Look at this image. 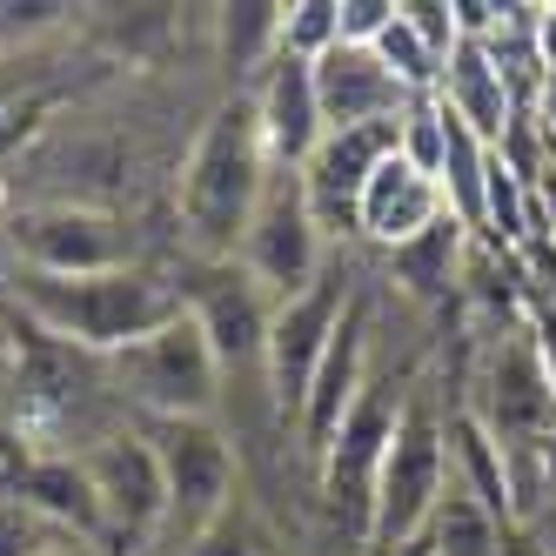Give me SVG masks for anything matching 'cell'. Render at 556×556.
Listing matches in <instances>:
<instances>
[{"instance_id": "cell-1", "label": "cell", "mask_w": 556, "mask_h": 556, "mask_svg": "<svg viewBox=\"0 0 556 556\" xmlns=\"http://www.w3.org/2000/svg\"><path fill=\"white\" fill-rule=\"evenodd\" d=\"M0 308L21 315L41 342H54L67 355H88V363H108V355L135 349L162 323H175L188 302H181V282L135 262V268H114V275H27V268H8L0 275Z\"/></svg>"}, {"instance_id": "cell-2", "label": "cell", "mask_w": 556, "mask_h": 556, "mask_svg": "<svg viewBox=\"0 0 556 556\" xmlns=\"http://www.w3.org/2000/svg\"><path fill=\"white\" fill-rule=\"evenodd\" d=\"M268 148L249 94H228L208 108V122L194 128L181 175H175V222L194 262H235L242 235L255 222V202L268 188Z\"/></svg>"}, {"instance_id": "cell-3", "label": "cell", "mask_w": 556, "mask_h": 556, "mask_svg": "<svg viewBox=\"0 0 556 556\" xmlns=\"http://www.w3.org/2000/svg\"><path fill=\"white\" fill-rule=\"evenodd\" d=\"M108 376V389L128 403L135 422H181V416H215L222 409V363L202 336V323L181 308L175 323H162L154 336H141L135 349L94 363Z\"/></svg>"}, {"instance_id": "cell-4", "label": "cell", "mask_w": 556, "mask_h": 556, "mask_svg": "<svg viewBox=\"0 0 556 556\" xmlns=\"http://www.w3.org/2000/svg\"><path fill=\"white\" fill-rule=\"evenodd\" d=\"M416 382H395V376H369L363 395L349 403L336 443L315 463V496H323V516L329 530L349 536V549H369V516H376V476H382V456L395 443V422H403V403H409Z\"/></svg>"}, {"instance_id": "cell-5", "label": "cell", "mask_w": 556, "mask_h": 556, "mask_svg": "<svg viewBox=\"0 0 556 556\" xmlns=\"http://www.w3.org/2000/svg\"><path fill=\"white\" fill-rule=\"evenodd\" d=\"M443 490H450V409H443V395H435L429 382H416L409 403H403V422H395V443L382 456V476H376L369 549L422 536L429 509L443 503Z\"/></svg>"}, {"instance_id": "cell-6", "label": "cell", "mask_w": 556, "mask_h": 556, "mask_svg": "<svg viewBox=\"0 0 556 556\" xmlns=\"http://www.w3.org/2000/svg\"><path fill=\"white\" fill-rule=\"evenodd\" d=\"M0 249H8V268L27 275H114L141 262V235L122 208L101 202H27L8 208Z\"/></svg>"}, {"instance_id": "cell-7", "label": "cell", "mask_w": 556, "mask_h": 556, "mask_svg": "<svg viewBox=\"0 0 556 556\" xmlns=\"http://www.w3.org/2000/svg\"><path fill=\"white\" fill-rule=\"evenodd\" d=\"M154 463H162V490H168V530L162 556L188 543L194 530H208L215 516L242 496V450L222 429V416H181V422H141Z\"/></svg>"}, {"instance_id": "cell-8", "label": "cell", "mask_w": 556, "mask_h": 556, "mask_svg": "<svg viewBox=\"0 0 556 556\" xmlns=\"http://www.w3.org/2000/svg\"><path fill=\"white\" fill-rule=\"evenodd\" d=\"M188 315L202 323L215 363H222V389L235 395H255V403L275 416L268 403V323H275V302L255 289V275L242 262H194L188 282H181ZM222 395V403H228Z\"/></svg>"}, {"instance_id": "cell-9", "label": "cell", "mask_w": 556, "mask_h": 556, "mask_svg": "<svg viewBox=\"0 0 556 556\" xmlns=\"http://www.w3.org/2000/svg\"><path fill=\"white\" fill-rule=\"evenodd\" d=\"M235 262L255 275V289L275 308L323 282V268L336 255H329V235L315 228V215H308L302 168H268V188H262V202H255V222H249L242 255H235Z\"/></svg>"}, {"instance_id": "cell-10", "label": "cell", "mask_w": 556, "mask_h": 556, "mask_svg": "<svg viewBox=\"0 0 556 556\" xmlns=\"http://www.w3.org/2000/svg\"><path fill=\"white\" fill-rule=\"evenodd\" d=\"M81 469L101 509V549L108 543H135V549H162L168 530V490H162V463H154L141 422H122L81 443Z\"/></svg>"}, {"instance_id": "cell-11", "label": "cell", "mask_w": 556, "mask_h": 556, "mask_svg": "<svg viewBox=\"0 0 556 556\" xmlns=\"http://www.w3.org/2000/svg\"><path fill=\"white\" fill-rule=\"evenodd\" d=\"M355 295L363 289L349 282V268L329 262L323 282L275 308V323H268V403H275L282 435L295 429V416L308 403V382H315V369H323V355H329V342L342 329V315L355 308Z\"/></svg>"}, {"instance_id": "cell-12", "label": "cell", "mask_w": 556, "mask_h": 556, "mask_svg": "<svg viewBox=\"0 0 556 556\" xmlns=\"http://www.w3.org/2000/svg\"><path fill=\"white\" fill-rule=\"evenodd\" d=\"M469 416L483 422L496 443L516 456V450H536L549 422H556V382L543 369V349L523 329H496V342L483 349V369H476V389H469Z\"/></svg>"}, {"instance_id": "cell-13", "label": "cell", "mask_w": 556, "mask_h": 556, "mask_svg": "<svg viewBox=\"0 0 556 556\" xmlns=\"http://www.w3.org/2000/svg\"><path fill=\"white\" fill-rule=\"evenodd\" d=\"M395 154V128H349L329 135L323 148L308 154L302 168V194H308V215L329 242H355V208H363V188L369 175Z\"/></svg>"}, {"instance_id": "cell-14", "label": "cell", "mask_w": 556, "mask_h": 556, "mask_svg": "<svg viewBox=\"0 0 556 556\" xmlns=\"http://www.w3.org/2000/svg\"><path fill=\"white\" fill-rule=\"evenodd\" d=\"M308 67H315V101H323L329 135H349V128H395V122L409 114V101H422V94H409V88L382 67L376 48L336 41L323 61H308Z\"/></svg>"}, {"instance_id": "cell-15", "label": "cell", "mask_w": 556, "mask_h": 556, "mask_svg": "<svg viewBox=\"0 0 556 556\" xmlns=\"http://www.w3.org/2000/svg\"><path fill=\"white\" fill-rule=\"evenodd\" d=\"M363 382H369V302L355 295V308L342 315V329H336V342L323 355V369H315V382H308V403H302V416L289 429V443L308 456V469L323 463V450L336 443V429H342L349 403L363 395Z\"/></svg>"}, {"instance_id": "cell-16", "label": "cell", "mask_w": 556, "mask_h": 556, "mask_svg": "<svg viewBox=\"0 0 556 556\" xmlns=\"http://www.w3.org/2000/svg\"><path fill=\"white\" fill-rule=\"evenodd\" d=\"M249 101H255L268 162H275V168H308V154L329 141L323 101H315V67L295 61V54H275L268 74L249 88Z\"/></svg>"}, {"instance_id": "cell-17", "label": "cell", "mask_w": 556, "mask_h": 556, "mask_svg": "<svg viewBox=\"0 0 556 556\" xmlns=\"http://www.w3.org/2000/svg\"><path fill=\"white\" fill-rule=\"evenodd\" d=\"M435 101H443L469 135H483L490 148H503V135L516 128V114L536 108L523 88H516V74L496 61V48L483 41H463L450 61H443V81H435Z\"/></svg>"}, {"instance_id": "cell-18", "label": "cell", "mask_w": 556, "mask_h": 556, "mask_svg": "<svg viewBox=\"0 0 556 556\" xmlns=\"http://www.w3.org/2000/svg\"><path fill=\"white\" fill-rule=\"evenodd\" d=\"M0 490L21 496L41 523H54L61 536H81V543H101V509H94V490H88V469H81V450H34L21 463L0 469Z\"/></svg>"}, {"instance_id": "cell-19", "label": "cell", "mask_w": 556, "mask_h": 556, "mask_svg": "<svg viewBox=\"0 0 556 556\" xmlns=\"http://www.w3.org/2000/svg\"><path fill=\"white\" fill-rule=\"evenodd\" d=\"M443 215H450L443 188H435L422 168H409L403 154H389V162L369 175V188H363V208H355V242L395 255L403 242H416V235L435 228Z\"/></svg>"}, {"instance_id": "cell-20", "label": "cell", "mask_w": 556, "mask_h": 556, "mask_svg": "<svg viewBox=\"0 0 556 556\" xmlns=\"http://www.w3.org/2000/svg\"><path fill=\"white\" fill-rule=\"evenodd\" d=\"M469 242H476V235L456 215H443L435 228H422L416 242H403L395 255H382V268H389V282L403 289V295H416V302H450L463 289Z\"/></svg>"}, {"instance_id": "cell-21", "label": "cell", "mask_w": 556, "mask_h": 556, "mask_svg": "<svg viewBox=\"0 0 556 556\" xmlns=\"http://www.w3.org/2000/svg\"><path fill=\"white\" fill-rule=\"evenodd\" d=\"M450 483H463L496 523H516V509H509V450L469 416V403L450 409Z\"/></svg>"}, {"instance_id": "cell-22", "label": "cell", "mask_w": 556, "mask_h": 556, "mask_svg": "<svg viewBox=\"0 0 556 556\" xmlns=\"http://www.w3.org/2000/svg\"><path fill=\"white\" fill-rule=\"evenodd\" d=\"M215 41H222V67L235 94H249L268 61L282 54V8H262V0H249V8H215Z\"/></svg>"}, {"instance_id": "cell-23", "label": "cell", "mask_w": 556, "mask_h": 556, "mask_svg": "<svg viewBox=\"0 0 556 556\" xmlns=\"http://www.w3.org/2000/svg\"><path fill=\"white\" fill-rule=\"evenodd\" d=\"M503 530L509 523H496V516L476 503L463 483H450L443 503L429 509V530L422 536H429L435 556H503Z\"/></svg>"}, {"instance_id": "cell-24", "label": "cell", "mask_w": 556, "mask_h": 556, "mask_svg": "<svg viewBox=\"0 0 556 556\" xmlns=\"http://www.w3.org/2000/svg\"><path fill=\"white\" fill-rule=\"evenodd\" d=\"M168 556H282V536H275V523L262 516V503H255L249 483H242V496H235L208 530H194V536L175 543Z\"/></svg>"}, {"instance_id": "cell-25", "label": "cell", "mask_w": 556, "mask_h": 556, "mask_svg": "<svg viewBox=\"0 0 556 556\" xmlns=\"http://www.w3.org/2000/svg\"><path fill=\"white\" fill-rule=\"evenodd\" d=\"M376 54H382V67H389L409 94H435V81H443V61L416 41V27L403 21V8H395V21L376 34Z\"/></svg>"}, {"instance_id": "cell-26", "label": "cell", "mask_w": 556, "mask_h": 556, "mask_svg": "<svg viewBox=\"0 0 556 556\" xmlns=\"http://www.w3.org/2000/svg\"><path fill=\"white\" fill-rule=\"evenodd\" d=\"M336 41H342V0H295V8H282V54L323 61Z\"/></svg>"}, {"instance_id": "cell-27", "label": "cell", "mask_w": 556, "mask_h": 556, "mask_svg": "<svg viewBox=\"0 0 556 556\" xmlns=\"http://www.w3.org/2000/svg\"><path fill=\"white\" fill-rule=\"evenodd\" d=\"M54 543H67L54 523H41L21 496H8L0 490V556H48Z\"/></svg>"}, {"instance_id": "cell-28", "label": "cell", "mask_w": 556, "mask_h": 556, "mask_svg": "<svg viewBox=\"0 0 556 556\" xmlns=\"http://www.w3.org/2000/svg\"><path fill=\"white\" fill-rule=\"evenodd\" d=\"M403 21L416 27V41L435 54V61H450L463 48V27H456V0L443 8V0H403Z\"/></svg>"}, {"instance_id": "cell-29", "label": "cell", "mask_w": 556, "mask_h": 556, "mask_svg": "<svg viewBox=\"0 0 556 556\" xmlns=\"http://www.w3.org/2000/svg\"><path fill=\"white\" fill-rule=\"evenodd\" d=\"M74 8H48V0H0V48H21V41H34V34H48V27H61Z\"/></svg>"}, {"instance_id": "cell-30", "label": "cell", "mask_w": 556, "mask_h": 556, "mask_svg": "<svg viewBox=\"0 0 556 556\" xmlns=\"http://www.w3.org/2000/svg\"><path fill=\"white\" fill-rule=\"evenodd\" d=\"M395 21V0H342V41L349 48H376V34Z\"/></svg>"}, {"instance_id": "cell-31", "label": "cell", "mask_w": 556, "mask_h": 556, "mask_svg": "<svg viewBox=\"0 0 556 556\" xmlns=\"http://www.w3.org/2000/svg\"><path fill=\"white\" fill-rule=\"evenodd\" d=\"M536 74L556 81V8H536Z\"/></svg>"}, {"instance_id": "cell-32", "label": "cell", "mask_w": 556, "mask_h": 556, "mask_svg": "<svg viewBox=\"0 0 556 556\" xmlns=\"http://www.w3.org/2000/svg\"><path fill=\"white\" fill-rule=\"evenodd\" d=\"M503 556H549L543 530H503Z\"/></svg>"}, {"instance_id": "cell-33", "label": "cell", "mask_w": 556, "mask_h": 556, "mask_svg": "<svg viewBox=\"0 0 556 556\" xmlns=\"http://www.w3.org/2000/svg\"><path fill=\"white\" fill-rule=\"evenodd\" d=\"M369 556H435L429 536H409V543H389V549H369Z\"/></svg>"}, {"instance_id": "cell-34", "label": "cell", "mask_w": 556, "mask_h": 556, "mask_svg": "<svg viewBox=\"0 0 556 556\" xmlns=\"http://www.w3.org/2000/svg\"><path fill=\"white\" fill-rule=\"evenodd\" d=\"M48 556H108V549H101V543H81V536H67V543H54Z\"/></svg>"}, {"instance_id": "cell-35", "label": "cell", "mask_w": 556, "mask_h": 556, "mask_svg": "<svg viewBox=\"0 0 556 556\" xmlns=\"http://www.w3.org/2000/svg\"><path fill=\"white\" fill-rule=\"evenodd\" d=\"M8 355H14V336H8V323H0V363H8Z\"/></svg>"}, {"instance_id": "cell-36", "label": "cell", "mask_w": 556, "mask_h": 556, "mask_svg": "<svg viewBox=\"0 0 556 556\" xmlns=\"http://www.w3.org/2000/svg\"><path fill=\"white\" fill-rule=\"evenodd\" d=\"M543 549H549V556H556V523H543Z\"/></svg>"}, {"instance_id": "cell-37", "label": "cell", "mask_w": 556, "mask_h": 556, "mask_svg": "<svg viewBox=\"0 0 556 556\" xmlns=\"http://www.w3.org/2000/svg\"><path fill=\"white\" fill-rule=\"evenodd\" d=\"M0 222H8V188H0Z\"/></svg>"}, {"instance_id": "cell-38", "label": "cell", "mask_w": 556, "mask_h": 556, "mask_svg": "<svg viewBox=\"0 0 556 556\" xmlns=\"http://www.w3.org/2000/svg\"><path fill=\"white\" fill-rule=\"evenodd\" d=\"M549 8H556V0H549Z\"/></svg>"}]
</instances>
